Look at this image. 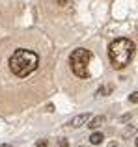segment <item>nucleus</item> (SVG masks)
Masks as SVG:
<instances>
[{
    "mask_svg": "<svg viewBox=\"0 0 138 147\" xmlns=\"http://www.w3.org/2000/svg\"><path fill=\"white\" fill-rule=\"evenodd\" d=\"M0 147H11V145H9V144H2Z\"/></svg>",
    "mask_w": 138,
    "mask_h": 147,
    "instance_id": "13",
    "label": "nucleus"
},
{
    "mask_svg": "<svg viewBox=\"0 0 138 147\" xmlns=\"http://www.w3.org/2000/svg\"><path fill=\"white\" fill-rule=\"evenodd\" d=\"M91 117V114H80L76 115V117H73L71 121H69V127H73V129H76V127H82L84 123H88V119Z\"/></svg>",
    "mask_w": 138,
    "mask_h": 147,
    "instance_id": "4",
    "label": "nucleus"
},
{
    "mask_svg": "<svg viewBox=\"0 0 138 147\" xmlns=\"http://www.w3.org/2000/svg\"><path fill=\"white\" fill-rule=\"evenodd\" d=\"M91 60V52L88 49H76L71 52L69 63H71V71L75 73L78 78H88L90 71H88V63Z\"/></svg>",
    "mask_w": 138,
    "mask_h": 147,
    "instance_id": "3",
    "label": "nucleus"
},
{
    "mask_svg": "<svg viewBox=\"0 0 138 147\" xmlns=\"http://www.w3.org/2000/svg\"><path fill=\"white\" fill-rule=\"evenodd\" d=\"M36 145H37V147H49V142H47V140H37Z\"/></svg>",
    "mask_w": 138,
    "mask_h": 147,
    "instance_id": "10",
    "label": "nucleus"
},
{
    "mask_svg": "<svg viewBox=\"0 0 138 147\" xmlns=\"http://www.w3.org/2000/svg\"><path fill=\"white\" fill-rule=\"evenodd\" d=\"M105 115H95V117H90L88 119V125L86 127H90L91 130H95V129H99V127H103L105 125Z\"/></svg>",
    "mask_w": 138,
    "mask_h": 147,
    "instance_id": "5",
    "label": "nucleus"
},
{
    "mask_svg": "<svg viewBox=\"0 0 138 147\" xmlns=\"http://www.w3.org/2000/svg\"><path fill=\"white\" fill-rule=\"evenodd\" d=\"M129 119H131V114H125V115H121V117H120V121L121 123H127Z\"/></svg>",
    "mask_w": 138,
    "mask_h": 147,
    "instance_id": "12",
    "label": "nucleus"
},
{
    "mask_svg": "<svg viewBox=\"0 0 138 147\" xmlns=\"http://www.w3.org/2000/svg\"><path fill=\"white\" fill-rule=\"evenodd\" d=\"M58 147H69V142L66 138H62V140H58Z\"/></svg>",
    "mask_w": 138,
    "mask_h": 147,
    "instance_id": "11",
    "label": "nucleus"
},
{
    "mask_svg": "<svg viewBox=\"0 0 138 147\" xmlns=\"http://www.w3.org/2000/svg\"><path fill=\"white\" fill-rule=\"evenodd\" d=\"M135 56V43L131 39H114L108 47V58L114 69H123Z\"/></svg>",
    "mask_w": 138,
    "mask_h": 147,
    "instance_id": "2",
    "label": "nucleus"
},
{
    "mask_svg": "<svg viewBox=\"0 0 138 147\" xmlns=\"http://www.w3.org/2000/svg\"><path fill=\"white\" fill-rule=\"evenodd\" d=\"M135 147H138V138H136V140H135Z\"/></svg>",
    "mask_w": 138,
    "mask_h": 147,
    "instance_id": "14",
    "label": "nucleus"
},
{
    "mask_svg": "<svg viewBox=\"0 0 138 147\" xmlns=\"http://www.w3.org/2000/svg\"><path fill=\"white\" fill-rule=\"evenodd\" d=\"M133 134H136V127L135 125H129L127 129L123 130V140H125V138H131Z\"/></svg>",
    "mask_w": 138,
    "mask_h": 147,
    "instance_id": "7",
    "label": "nucleus"
},
{
    "mask_svg": "<svg viewBox=\"0 0 138 147\" xmlns=\"http://www.w3.org/2000/svg\"><path fill=\"white\" fill-rule=\"evenodd\" d=\"M88 140H90L91 145H101L103 140H105V136H103V132H91V136L88 138Z\"/></svg>",
    "mask_w": 138,
    "mask_h": 147,
    "instance_id": "6",
    "label": "nucleus"
},
{
    "mask_svg": "<svg viewBox=\"0 0 138 147\" xmlns=\"http://www.w3.org/2000/svg\"><path fill=\"white\" fill-rule=\"evenodd\" d=\"M129 100H131V102H135V104H138V91H133V93L129 95Z\"/></svg>",
    "mask_w": 138,
    "mask_h": 147,
    "instance_id": "9",
    "label": "nucleus"
},
{
    "mask_svg": "<svg viewBox=\"0 0 138 147\" xmlns=\"http://www.w3.org/2000/svg\"><path fill=\"white\" fill-rule=\"evenodd\" d=\"M37 65H39V56L36 52H32V50H26V49L15 50L9 58V69L19 78H24V76L32 75L37 69Z\"/></svg>",
    "mask_w": 138,
    "mask_h": 147,
    "instance_id": "1",
    "label": "nucleus"
},
{
    "mask_svg": "<svg viewBox=\"0 0 138 147\" xmlns=\"http://www.w3.org/2000/svg\"><path fill=\"white\" fill-rule=\"evenodd\" d=\"M78 147H84V145H78Z\"/></svg>",
    "mask_w": 138,
    "mask_h": 147,
    "instance_id": "15",
    "label": "nucleus"
},
{
    "mask_svg": "<svg viewBox=\"0 0 138 147\" xmlns=\"http://www.w3.org/2000/svg\"><path fill=\"white\" fill-rule=\"evenodd\" d=\"M112 90H114V86H103V88H99V90H97V97H103L105 93H110Z\"/></svg>",
    "mask_w": 138,
    "mask_h": 147,
    "instance_id": "8",
    "label": "nucleus"
}]
</instances>
